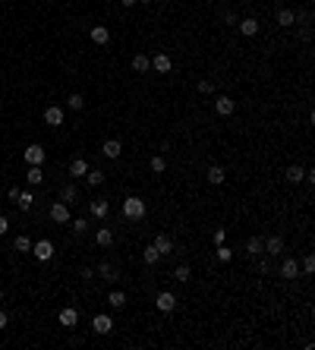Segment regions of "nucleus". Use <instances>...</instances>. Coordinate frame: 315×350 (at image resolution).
Returning <instances> with one entry per match:
<instances>
[{"label":"nucleus","instance_id":"0eeeda50","mask_svg":"<svg viewBox=\"0 0 315 350\" xmlns=\"http://www.w3.org/2000/svg\"><path fill=\"white\" fill-rule=\"evenodd\" d=\"M47 215H50V221H57V224H66V221H70V205H66V202H54Z\"/></svg>","mask_w":315,"mask_h":350},{"label":"nucleus","instance_id":"2f4dec72","mask_svg":"<svg viewBox=\"0 0 315 350\" xmlns=\"http://www.w3.org/2000/svg\"><path fill=\"white\" fill-rule=\"evenodd\" d=\"M215 259L221 262V265H227V262L233 259V250H230V246H224V243H221V246H218V252H215Z\"/></svg>","mask_w":315,"mask_h":350},{"label":"nucleus","instance_id":"f3484780","mask_svg":"<svg viewBox=\"0 0 315 350\" xmlns=\"http://www.w3.org/2000/svg\"><path fill=\"white\" fill-rule=\"evenodd\" d=\"M120 151H123L120 139H107L104 145H101V155H104V158H110V161H117V158H120Z\"/></svg>","mask_w":315,"mask_h":350},{"label":"nucleus","instance_id":"6e6552de","mask_svg":"<svg viewBox=\"0 0 315 350\" xmlns=\"http://www.w3.org/2000/svg\"><path fill=\"white\" fill-rule=\"evenodd\" d=\"M91 328H95V335H110V331H114V319L101 312V315L91 319Z\"/></svg>","mask_w":315,"mask_h":350},{"label":"nucleus","instance_id":"f704fd0d","mask_svg":"<svg viewBox=\"0 0 315 350\" xmlns=\"http://www.w3.org/2000/svg\"><path fill=\"white\" fill-rule=\"evenodd\" d=\"M16 252H32V240H29V237H25V234H19V237H16Z\"/></svg>","mask_w":315,"mask_h":350},{"label":"nucleus","instance_id":"39448f33","mask_svg":"<svg viewBox=\"0 0 315 350\" xmlns=\"http://www.w3.org/2000/svg\"><path fill=\"white\" fill-rule=\"evenodd\" d=\"M22 155H25V161H29V164H45V145H38V142H32L29 145V149H25L22 151Z\"/></svg>","mask_w":315,"mask_h":350},{"label":"nucleus","instance_id":"cd10ccee","mask_svg":"<svg viewBox=\"0 0 315 350\" xmlns=\"http://www.w3.org/2000/svg\"><path fill=\"white\" fill-rule=\"evenodd\" d=\"M85 174H89V164H85L82 158L70 161V177H85Z\"/></svg>","mask_w":315,"mask_h":350},{"label":"nucleus","instance_id":"7ed1b4c3","mask_svg":"<svg viewBox=\"0 0 315 350\" xmlns=\"http://www.w3.org/2000/svg\"><path fill=\"white\" fill-rule=\"evenodd\" d=\"M32 255H35L38 262H50V259H54V243H50V240L32 243Z\"/></svg>","mask_w":315,"mask_h":350},{"label":"nucleus","instance_id":"79ce46f5","mask_svg":"<svg viewBox=\"0 0 315 350\" xmlns=\"http://www.w3.org/2000/svg\"><path fill=\"white\" fill-rule=\"evenodd\" d=\"M300 41H312V25H300Z\"/></svg>","mask_w":315,"mask_h":350},{"label":"nucleus","instance_id":"4be33fe9","mask_svg":"<svg viewBox=\"0 0 315 350\" xmlns=\"http://www.w3.org/2000/svg\"><path fill=\"white\" fill-rule=\"evenodd\" d=\"M60 202H66V205H76V202H79V190H76L73 183H66L63 190H60Z\"/></svg>","mask_w":315,"mask_h":350},{"label":"nucleus","instance_id":"3c124183","mask_svg":"<svg viewBox=\"0 0 315 350\" xmlns=\"http://www.w3.org/2000/svg\"><path fill=\"white\" fill-rule=\"evenodd\" d=\"M0 300H3V287H0Z\"/></svg>","mask_w":315,"mask_h":350},{"label":"nucleus","instance_id":"8fccbe9b","mask_svg":"<svg viewBox=\"0 0 315 350\" xmlns=\"http://www.w3.org/2000/svg\"><path fill=\"white\" fill-rule=\"evenodd\" d=\"M135 3H151V0H135Z\"/></svg>","mask_w":315,"mask_h":350},{"label":"nucleus","instance_id":"603ef678","mask_svg":"<svg viewBox=\"0 0 315 350\" xmlns=\"http://www.w3.org/2000/svg\"><path fill=\"white\" fill-rule=\"evenodd\" d=\"M0 205H3V199H0Z\"/></svg>","mask_w":315,"mask_h":350},{"label":"nucleus","instance_id":"a211bd4d","mask_svg":"<svg viewBox=\"0 0 315 350\" xmlns=\"http://www.w3.org/2000/svg\"><path fill=\"white\" fill-rule=\"evenodd\" d=\"M114 240H117V237H114V230H110V227H98V230H95V243L101 246V250L114 246Z\"/></svg>","mask_w":315,"mask_h":350},{"label":"nucleus","instance_id":"37998d69","mask_svg":"<svg viewBox=\"0 0 315 350\" xmlns=\"http://www.w3.org/2000/svg\"><path fill=\"white\" fill-rule=\"evenodd\" d=\"M224 22H227V25H236V22H240V16H236L233 10H227V13H224Z\"/></svg>","mask_w":315,"mask_h":350},{"label":"nucleus","instance_id":"72a5a7b5","mask_svg":"<svg viewBox=\"0 0 315 350\" xmlns=\"http://www.w3.org/2000/svg\"><path fill=\"white\" fill-rule=\"evenodd\" d=\"M151 170H155V174H164V170H167V158H164V151L151 158Z\"/></svg>","mask_w":315,"mask_h":350},{"label":"nucleus","instance_id":"c756f323","mask_svg":"<svg viewBox=\"0 0 315 350\" xmlns=\"http://www.w3.org/2000/svg\"><path fill=\"white\" fill-rule=\"evenodd\" d=\"M142 259H145V265H158V262H161V252L155 250V243H151V246H145V252H142Z\"/></svg>","mask_w":315,"mask_h":350},{"label":"nucleus","instance_id":"412c9836","mask_svg":"<svg viewBox=\"0 0 315 350\" xmlns=\"http://www.w3.org/2000/svg\"><path fill=\"white\" fill-rule=\"evenodd\" d=\"M89 35H91L95 45H107V41H110V29H107V25H91Z\"/></svg>","mask_w":315,"mask_h":350},{"label":"nucleus","instance_id":"49530a36","mask_svg":"<svg viewBox=\"0 0 315 350\" xmlns=\"http://www.w3.org/2000/svg\"><path fill=\"white\" fill-rule=\"evenodd\" d=\"M19 193H22L19 186H10V202H16V199H19Z\"/></svg>","mask_w":315,"mask_h":350},{"label":"nucleus","instance_id":"473e14b6","mask_svg":"<svg viewBox=\"0 0 315 350\" xmlns=\"http://www.w3.org/2000/svg\"><path fill=\"white\" fill-rule=\"evenodd\" d=\"M16 205H19L22 211H29L32 205H35V196H32L29 190H25V193H19V199H16Z\"/></svg>","mask_w":315,"mask_h":350},{"label":"nucleus","instance_id":"f8f14e48","mask_svg":"<svg viewBox=\"0 0 315 350\" xmlns=\"http://www.w3.org/2000/svg\"><path fill=\"white\" fill-rule=\"evenodd\" d=\"M89 211H91V218H95V221H104V218L110 215V202H107V199H95V202L89 205Z\"/></svg>","mask_w":315,"mask_h":350},{"label":"nucleus","instance_id":"6ab92c4d","mask_svg":"<svg viewBox=\"0 0 315 350\" xmlns=\"http://www.w3.org/2000/svg\"><path fill=\"white\" fill-rule=\"evenodd\" d=\"M155 250L161 252V259L174 252V240H170V234H158V237H155Z\"/></svg>","mask_w":315,"mask_h":350},{"label":"nucleus","instance_id":"ea45409f","mask_svg":"<svg viewBox=\"0 0 315 350\" xmlns=\"http://www.w3.org/2000/svg\"><path fill=\"white\" fill-rule=\"evenodd\" d=\"M199 95H215V82H211V79H202V82H199Z\"/></svg>","mask_w":315,"mask_h":350},{"label":"nucleus","instance_id":"20e7f679","mask_svg":"<svg viewBox=\"0 0 315 350\" xmlns=\"http://www.w3.org/2000/svg\"><path fill=\"white\" fill-rule=\"evenodd\" d=\"M98 278L107 281V284H117V281H120V268H117L114 262H101V265H98Z\"/></svg>","mask_w":315,"mask_h":350},{"label":"nucleus","instance_id":"aec40b11","mask_svg":"<svg viewBox=\"0 0 315 350\" xmlns=\"http://www.w3.org/2000/svg\"><path fill=\"white\" fill-rule=\"evenodd\" d=\"M170 66H174L170 54H155V57H151V70H158V73H170Z\"/></svg>","mask_w":315,"mask_h":350},{"label":"nucleus","instance_id":"5701e85b","mask_svg":"<svg viewBox=\"0 0 315 350\" xmlns=\"http://www.w3.org/2000/svg\"><path fill=\"white\" fill-rule=\"evenodd\" d=\"M170 278H174L177 284H189V278H192V268H189V265H177Z\"/></svg>","mask_w":315,"mask_h":350},{"label":"nucleus","instance_id":"a19ab883","mask_svg":"<svg viewBox=\"0 0 315 350\" xmlns=\"http://www.w3.org/2000/svg\"><path fill=\"white\" fill-rule=\"evenodd\" d=\"M211 240H215V246H221V243L227 240V230H224V227H218L215 234H211Z\"/></svg>","mask_w":315,"mask_h":350},{"label":"nucleus","instance_id":"9d476101","mask_svg":"<svg viewBox=\"0 0 315 350\" xmlns=\"http://www.w3.org/2000/svg\"><path fill=\"white\" fill-rule=\"evenodd\" d=\"M155 306H158V312H174L177 309V297L170 294V290H164V294H158Z\"/></svg>","mask_w":315,"mask_h":350},{"label":"nucleus","instance_id":"393cba45","mask_svg":"<svg viewBox=\"0 0 315 350\" xmlns=\"http://www.w3.org/2000/svg\"><path fill=\"white\" fill-rule=\"evenodd\" d=\"M303 174H306V167H300V164H290L287 167V183H303Z\"/></svg>","mask_w":315,"mask_h":350},{"label":"nucleus","instance_id":"de8ad7c7","mask_svg":"<svg viewBox=\"0 0 315 350\" xmlns=\"http://www.w3.org/2000/svg\"><path fill=\"white\" fill-rule=\"evenodd\" d=\"M6 325H10V315H6L3 309H0V328H6Z\"/></svg>","mask_w":315,"mask_h":350},{"label":"nucleus","instance_id":"9b49d317","mask_svg":"<svg viewBox=\"0 0 315 350\" xmlns=\"http://www.w3.org/2000/svg\"><path fill=\"white\" fill-rule=\"evenodd\" d=\"M215 110H218L221 117H230L233 110H236V101L227 98V95H218V98H215Z\"/></svg>","mask_w":315,"mask_h":350},{"label":"nucleus","instance_id":"2eb2a0df","mask_svg":"<svg viewBox=\"0 0 315 350\" xmlns=\"http://www.w3.org/2000/svg\"><path fill=\"white\" fill-rule=\"evenodd\" d=\"M246 252H249L252 259L265 255V237H249V240H246Z\"/></svg>","mask_w":315,"mask_h":350},{"label":"nucleus","instance_id":"bb28decb","mask_svg":"<svg viewBox=\"0 0 315 350\" xmlns=\"http://www.w3.org/2000/svg\"><path fill=\"white\" fill-rule=\"evenodd\" d=\"M133 70H135V73H148V70H151V60H148L145 54H135V57H133Z\"/></svg>","mask_w":315,"mask_h":350},{"label":"nucleus","instance_id":"ddd939ff","mask_svg":"<svg viewBox=\"0 0 315 350\" xmlns=\"http://www.w3.org/2000/svg\"><path fill=\"white\" fill-rule=\"evenodd\" d=\"M45 123H47V126H60V123H63V107H60V104L45 107Z\"/></svg>","mask_w":315,"mask_h":350},{"label":"nucleus","instance_id":"f03ea898","mask_svg":"<svg viewBox=\"0 0 315 350\" xmlns=\"http://www.w3.org/2000/svg\"><path fill=\"white\" fill-rule=\"evenodd\" d=\"M280 278L284 281L300 278V262H296V255H284V262H280Z\"/></svg>","mask_w":315,"mask_h":350},{"label":"nucleus","instance_id":"b1692460","mask_svg":"<svg viewBox=\"0 0 315 350\" xmlns=\"http://www.w3.org/2000/svg\"><path fill=\"white\" fill-rule=\"evenodd\" d=\"M25 180H29V186H38L41 180H45V170H41L38 164H29V174H25Z\"/></svg>","mask_w":315,"mask_h":350},{"label":"nucleus","instance_id":"e433bc0d","mask_svg":"<svg viewBox=\"0 0 315 350\" xmlns=\"http://www.w3.org/2000/svg\"><path fill=\"white\" fill-rule=\"evenodd\" d=\"M89 227H91V224H89V218H76V221H73V234H79V237H82V234H89Z\"/></svg>","mask_w":315,"mask_h":350},{"label":"nucleus","instance_id":"1a4fd4ad","mask_svg":"<svg viewBox=\"0 0 315 350\" xmlns=\"http://www.w3.org/2000/svg\"><path fill=\"white\" fill-rule=\"evenodd\" d=\"M57 319H60L63 328H76V325H79V309H76V306H66V309H60Z\"/></svg>","mask_w":315,"mask_h":350},{"label":"nucleus","instance_id":"4c0bfd02","mask_svg":"<svg viewBox=\"0 0 315 350\" xmlns=\"http://www.w3.org/2000/svg\"><path fill=\"white\" fill-rule=\"evenodd\" d=\"M66 104H70V110H82V107H85V98L79 95V92H73V95H70V101H66Z\"/></svg>","mask_w":315,"mask_h":350},{"label":"nucleus","instance_id":"423d86ee","mask_svg":"<svg viewBox=\"0 0 315 350\" xmlns=\"http://www.w3.org/2000/svg\"><path fill=\"white\" fill-rule=\"evenodd\" d=\"M284 252V237L274 234V237H265V255L268 259H274V255Z\"/></svg>","mask_w":315,"mask_h":350},{"label":"nucleus","instance_id":"7c9ffc66","mask_svg":"<svg viewBox=\"0 0 315 350\" xmlns=\"http://www.w3.org/2000/svg\"><path fill=\"white\" fill-rule=\"evenodd\" d=\"M274 22H277V25H284V29H290V25H293V10H277Z\"/></svg>","mask_w":315,"mask_h":350},{"label":"nucleus","instance_id":"09e8293b","mask_svg":"<svg viewBox=\"0 0 315 350\" xmlns=\"http://www.w3.org/2000/svg\"><path fill=\"white\" fill-rule=\"evenodd\" d=\"M135 3V0H120V6H133Z\"/></svg>","mask_w":315,"mask_h":350},{"label":"nucleus","instance_id":"dca6fc26","mask_svg":"<svg viewBox=\"0 0 315 350\" xmlns=\"http://www.w3.org/2000/svg\"><path fill=\"white\" fill-rule=\"evenodd\" d=\"M236 29H240V35L252 38V35H259V19H252V16H246V19H240V22H236Z\"/></svg>","mask_w":315,"mask_h":350},{"label":"nucleus","instance_id":"58836bf2","mask_svg":"<svg viewBox=\"0 0 315 350\" xmlns=\"http://www.w3.org/2000/svg\"><path fill=\"white\" fill-rule=\"evenodd\" d=\"M300 271H306V275H312V271H315V259H312V255H303Z\"/></svg>","mask_w":315,"mask_h":350},{"label":"nucleus","instance_id":"f257e3e1","mask_svg":"<svg viewBox=\"0 0 315 350\" xmlns=\"http://www.w3.org/2000/svg\"><path fill=\"white\" fill-rule=\"evenodd\" d=\"M120 208H123V218H130V221L145 218V199H142V196H126Z\"/></svg>","mask_w":315,"mask_h":350},{"label":"nucleus","instance_id":"c03bdc74","mask_svg":"<svg viewBox=\"0 0 315 350\" xmlns=\"http://www.w3.org/2000/svg\"><path fill=\"white\" fill-rule=\"evenodd\" d=\"M79 278H82V281H91V278H95V271H91V268H82Z\"/></svg>","mask_w":315,"mask_h":350},{"label":"nucleus","instance_id":"a18cd8bd","mask_svg":"<svg viewBox=\"0 0 315 350\" xmlns=\"http://www.w3.org/2000/svg\"><path fill=\"white\" fill-rule=\"evenodd\" d=\"M6 230H10V221H6L3 215H0V237H3V234H6Z\"/></svg>","mask_w":315,"mask_h":350},{"label":"nucleus","instance_id":"c85d7f7f","mask_svg":"<svg viewBox=\"0 0 315 350\" xmlns=\"http://www.w3.org/2000/svg\"><path fill=\"white\" fill-rule=\"evenodd\" d=\"M85 183H89V186H101V183H104V170H91L89 167V174H85Z\"/></svg>","mask_w":315,"mask_h":350},{"label":"nucleus","instance_id":"a878e982","mask_svg":"<svg viewBox=\"0 0 315 350\" xmlns=\"http://www.w3.org/2000/svg\"><path fill=\"white\" fill-rule=\"evenodd\" d=\"M107 303L114 306V309H123V306H126V294H123V290H110V294H107Z\"/></svg>","mask_w":315,"mask_h":350},{"label":"nucleus","instance_id":"4468645a","mask_svg":"<svg viewBox=\"0 0 315 350\" xmlns=\"http://www.w3.org/2000/svg\"><path fill=\"white\" fill-rule=\"evenodd\" d=\"M205 180H208L211 186H221V183H224V180H227V170H224V167H221V164H211V167L205 170Z\"/></svg>","mask_w":315,"mask_h":350},{"label":"nucleus","instance_id":"c9c22d12","mask_svg":"<svg viewBox=\"0 0 315 350\" xmlns=\"http://www.w3.org/2000/svg\"><path fill=\"white\" fill-rule=\"evenodd\" d=\"M293 25H312V13H309V10L293 13Z\"/></svg>","mask_w":315,"mask_h":350}]
</instances>
